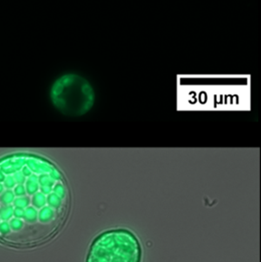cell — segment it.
<instances>
[{
  "label": "cell",
  "mask_w": 261,
  "mask_h": 262,
  "mask_svg": "<svg viewBox=\"0 0 261 262\" xmlns=\"http://www.w3.org/2000/svg\"><path fill=\"white\" fill-rule=\"evenodd\" d=\"M70 191L57 167L37 155L0 159V242L32 247L54 238L68 218Z\"/></svg>",
  "instance_id": "6da1fadb"
},
{
  "label": "cell",
  "mask_w": 261,
  "mask_h": 262,
  "mask_svg": "<svg viewBox=\"0 0 261 262\" xmlns=\"http://www.w3.org/2000/svg\"><path fill=\"white\" fill-rule=\"evenodd\" d=\"M50 100L57 111L68 116H81L95 103V91L84 77L68 73L59 76L50 88Z\"/></svg>",
  "instance_id": "7a4b0ae2"
},
{
  "label": "cell",
  "mask_w": 261,
  "mask_h": 262,
  "mask_svg": "<svg viewBox=\"0 0 261 262\" xmlns=\"http://www.w3.org/2000/svg\"><path fill=\"white\" fill-rule=\"evenodd\" d=\"M143 250L138 238L123 229L108 230L91 244L86 262H142Z\"/></svg>",
  "instance_id": "3957f363"
}]
</instances>
